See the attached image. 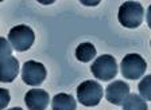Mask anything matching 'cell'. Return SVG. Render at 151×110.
<instances>
[{"label":"cell","mask_w":151,"mask_h":110,"mask_svg":"<svg viewBox=\"0 0 151 110\" xmlns=\"http://www.w3.org/2000/svg\"><path fill=\"white\" fill-rule=\"evenodd\" d=\"M129 94V86L124 81H113L105 89L107 101L112 105H122L123 101Z\"/></svg>","instance_id":"7"},{"label":"cell","mask_w":151,"mask_h":110,"mask_svg":"<svg viewBox=\"0 0 151 110\" xmlns=\"http://www.w3.org/2000/svg\"><path fill=\"white\" fill-rule=\"evenodd\" d=\"M103 98V87L97 81H84L77 87V99L84 106H96Z\"/></svg>","instance_id":"4"},{"label":"cell","mask_w":151,"mask_h":110,"mask_svg":"<svg viewBox=\"0 0 151 110\" xmlns=\"http://www.w3.org/2000/svg\"><path fill=\"white\" fill-rule=\"evenodd\" d=\"M9 104V91L7 89H0V110L6 109Z\"/></svg>","instance_id":"15"},{"label":"cell","mask_w":151,"mask_h":110,"mask_svg":"<svg viewBox=\"0 0 151 110\" xmlns=\"http://www.w3.org/2000/svg\"><path fill=\"white\" fill-rule=\"evenodd\" d=\"M11 55H12V47L9 42L0 36V60L6 59L7 57H11Z\"/></svg>","instance_id":"14"},{"label":"cell","mask_w":151,"mask_h":110,"mask_svg":"<svg viewBox=\"0 0 151 110\" xmlns=\"http://www.w3.org/2000/svg\"><path fill=\"white\" fill-rule=\"evenodd\" d=\"M96 57V47L89 42H84V43L78 44V47L76 48V58L80 62H89Z\"/></svg>","instance_id":"11"},{"label":"cell","mask_w":151,"mask_h":110,"mask_svg":"<svg viewBox=\"0 0 151 110\" xmlns=\"http://www.w3.org/2000/svg\"><path fill=\"white\" fill-rule=\"evenodd\" d=\"M35 40V34L32 28H30L26 24L15 26L8 32V42L14 50L22 53L27 51L32 46Z\"/></svg>","instance_id":"2"},{"label":"cell","mask_w":151,"mask_h":110,"mask_svg":"<svg viewBox=\"0 0 151 110\" xmlns=\"http://www.w3.org/2000/svg\"><path fill=\"white\" fill-rule=\"evenodd\" d=\"M19 74V62L16 58L7 57L0 60V82L9 83L18 77Z\"/></svg>","instance_id":"9"},{"label":"cell","mask_w":151,"mask_h":110,"mask_svg":"<svg viewBox=\"0 0 151 110\" xmlns=\"http://www.w3.org/2000/svg\"><path fill=\"white\" fill-rule=\"evenodd\" d=\"M123 110H147V102L138 94H128L123 101Z\"/></svg>","instance_id":"12"},{"label":"cell","mask_w":151,"mask_h":110,"mask_svg":"<svg viewBox=\"0 0 151 110\" xmlns=\"http://www.w3.org/2000/svg\"><path fill=\"white\" fill-rule=\"evenodd\" d=\"M150 82H151V75H146L143 78V81L139 83L138 89L140 91V95L145 97V101H150L151 99V86H150Z\"/></svg>","instance_id":"13"},{"label":"cell","mask_w":151,"mask_h":110,"mask_svg":"<svg viewBox=\"0 0 151 110\" xmlns=\"http://www.w3.org/2000/svg\"><path fill=\"white\" fill-rule=\"evenodd\" d=\"M46 78V67L43 63L28 60L23 65L22 69V79L26 85L39 86Z\"/></svg>","instance_id":"6"},{"label":"cell","mask_w":151,"mask_h":110,"mask_svg":"<svg viewBox=\"0 0 151 110\" xmlns=\"http://www.w3.org/2000/svg\"><path fill=\"white\" fill-rule=\"evenodd\" d=\"M50 97L42 89H32L28 90L24 95V102L28 110H45L49 105Z\"/></svg>","instance_id":"8"},{"label":"cell","mask_w":151,"mask_h":110,"mask_svg":"<svg viewBox=\"0 0 151 110\" xmlns=\"http://www.w3.org/2000/svg\"><path fill=\"white\" fill-rule=\"evenodd\" d=\"M147 63L139 54H127L120 65L122 75L126 79H139L145 74Z\"/></svg>","instance_id":"5"},{"label":"cell","mask_w":151,"mask_h":110,"mask_svg":"<svg viewBox=\"0 0 151 110\" xmlns=\"http://www.w3.org/2000/svg\"><path fill=\"white\" fill-rule=\"evenodd\" d=\"M8 110H23L22 107H11V109H8Z\"/></svg>","instance_id":"16"},{"label":"cell","mask_w":151,"mask_h":110,"mask_svg":"<svg viewBox=\"0 0 151 110\" xmlns=\"http://www.w3.org/2000/svg\"><path fill=\"white\" fill-rule=\"evenodd\" d=\"M51 107L53 110H76V99L70 94H61L54 95L51 101Z\"/></svg>","instance_id":"10"},{"label":"cell","mask_w":151,"mask_h":110,"mask_svg":"<svg viewBox=\"0 0 151 110\" xmlns=\"http://www.w3.org/2000/svg\"><path fill=\"white\" fill-rule=\"evenodd\" d=\"M91 70H92V74H93L94 78L100 79V81H111L117 74L116 59L112 55H109V54L100 55L92 63Z\"/></svg>","instance_id":"3"},{"label":"cell","mask_w":151,"mask_h":110,"mask_svg":"<svg viewBox=\"0 0 151 110\" xmlns=\"http://www.w3.org/2000/svg\"><path fill=\"white\" fill-rule=\"evenodd\" d=\"M117 19L127 28H136L143 22V7L138 1H126L120 6Z\"/></svg>","instance_id":"1"}]
</instances>
